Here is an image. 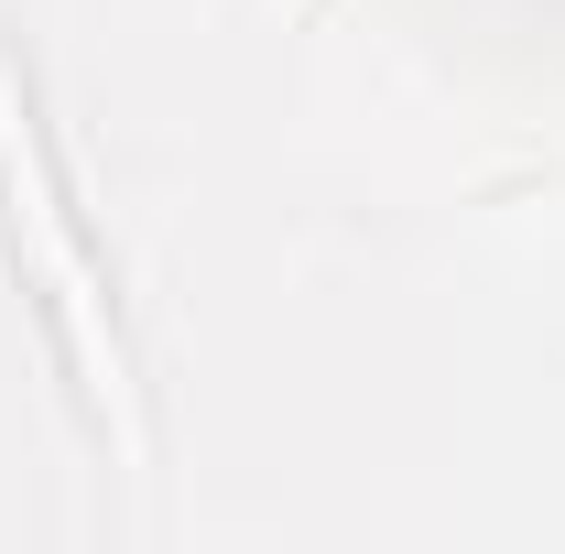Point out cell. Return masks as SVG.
I'll use <instances>...</instances> for the list:
<instances>
[{
    "label": "cell",
    "instance_id": "1",
    "mask_svg": "<svg viewBox=\"0 0 565 554\" xmlns=\"http://www.w3.org/2000/svg\"><path fill=\"white\" fill-rule=\"evenodd\" d=\"M0 185H11V228H22L33 273L55 283V316H66V338H76V370H87L98 414H120V435L141 446V424H131V381H120V338L98 327V283H87V262H76V239H66V217H55V196H44V152H33V131H22L11 87H0Z\"/></svg>",
    "mask_w": 565,
    "mask_h": 554
}]
</instances>
